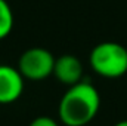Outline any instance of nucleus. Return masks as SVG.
I'll use <instances>...</instances> for the list:
<instances>
[{
  "label": "nucleus",
  "mask_w": 127,
  "mask_h": 126,
  "mask_svg": "<svg viewBox=\"0 0 127 126\" xmlns=\"http://www.w3.org/2000/svg\"><path fill=\"white\" fill-rule=\"evenodd\" d=\"M24 92V76L18 68L0 65V104H12Z\"/></svg>",
  "instance_id": "nucleus-4"
},
{
  "label": "nucleus",
  "mask_w": 127,
  "mask_h": 126,
  "mask_svg": "<svg viewBox=\"0 0 127 126\" xmlns=\"http://www.w3.org/2000/svg\"><path fill=\"white\" fill-rule=\"evenodd\" d=\"M55 57L44 48H30L18 60V70L28 80H43L53 74Z\"/></svg>",
  "instance_id": "nucleus-3"
},
{
  "label": "nucleus",
  "mask_w": 127,
  "mask_h": 126,
  "mask_svg": "<svg viewBox=\"0 0 127 126\" xmlns=\"http://www.w3.org/2000/svg\"><path fill=\"white\" fill-rule=\"evenodd\" d=\"M28 126H59V125L55 119H52L49 116H38V117L32 119Z\"/></svg>",
  "instance_id": "nucleus-7"
},
{
  "label": "nucleus",
  "mask_w": 127,
  "mask_h": 126,
  "mask_svg": "<svg viewBox=\"0 0 127 126\" xmlns=\"http://www.w3.org/2000/svg\"><path fill=\"white\" fill-rule=\"evenodd\" d=\"M100 108V95L89 82H78L68 86L59 101V120L65 126L89 125Z\"/></svg>",
  "instance_id": "nucleus-1"
},
{
  "label": "nucleus",
  "mask_w": 127,
  "mask_h": 126,
  "mask_svg": "<svg viewBox=\"0 0 127 126\" xmlns=\"http://www.w3.org/2000/svg\"><path fill=\"white\" fill-rule=\"evenodd\" d=\"M61 83L66 86H72L83 80V64L74 55H61L55 60L53 74Z\"/></svg>",
  "instance_id": "nucleus-5"
},
{
  "label": "nucleus",
  "mask_w": 127,
  "mask_h": 126,
  "mask_svg": "<svg viewBox=\"0 0 127 126\" xmlns=\"http://www.w3.org/2000/svg\"><path fill=\"white\" fill-rule=\"evenodd\" d=\"M92 70L105 79H118L127 73V48L117 42H102L89 55Z\"/></svg>",
  "instance_id": "nucleus-2"
},
{
  "label": "nucleus",
  "mask_w": 127,
  "mask_h": 126,
  "mask_svg": "<svg viewBox=\"0 0 127 126\" xmlns=\"http://www.w3.org/2000/svg\"><path fill=\"white\" fill-rule=\"evenodd\" d=\"M13 28V12L6 0H0V40L6 39Z\"/></svg>",
  "instance_id": "nucleus-6"
},
{
  "label": "nucleus",
  "mask_w": 127,
  "mask_h": 126,
  "mask_svg": "<svg viewBox=\"0 0 127 126\" xmlns=\"http://www.w3.org/2000/svg\"><path fill=\"white\" fill-rule=\"evenodd\" d=\"M114 126H127V120H120V122H117Z\"/></svg>",
  "instance_id": "nucleus-8"
}]
</instances>
